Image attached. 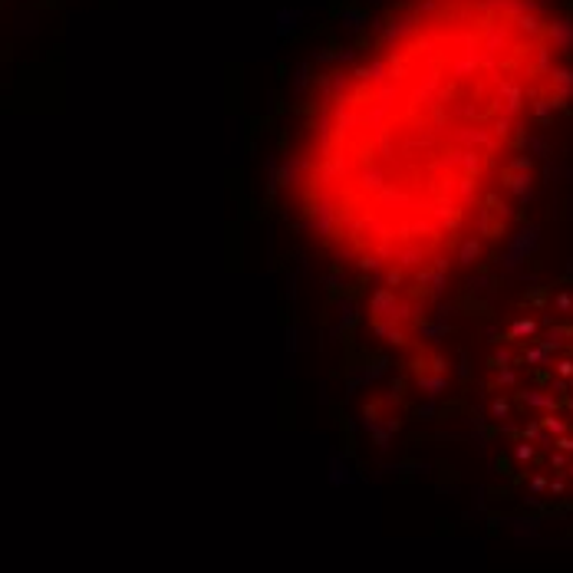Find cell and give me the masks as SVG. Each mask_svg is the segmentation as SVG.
Listing matches in <instances>:
<instances>
[{"label":"cell","mask_w":573,"mask_h":573,"mask_svg":"<svg viewBox=\"0 0 573 573\" xmlns=\"http://www.w3.org/2000/svg\"><path fill=\"white\" fill-rule=\"evenodd\" d=\"M487 412L511 438L517 464L547 452L557 478L550 494L573 481V284L557 280L524 297L487 359Z\"/></svg>","instance_id":"obj_1"}]
</instances>
